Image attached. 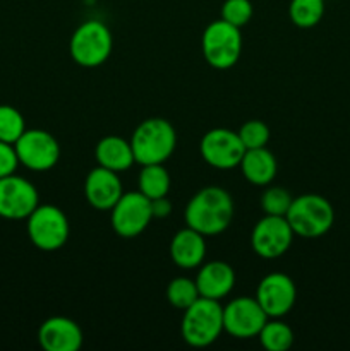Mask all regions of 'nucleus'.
Returning a JSON list of instances; mask_svg holds the SVG:
<instances>
[{
  "instance_id": "1",
  "label": "nucleus",
  "mask_w": 350,
  "mask_h": 351,
  "mask_svg": "<svg viewBox=\"0 0 350 351\" xmlns=\"http://www.w3.org/2000/svg\"><path fill=\"white\" fill-rule=\"evenodd\" d=\"M233 218L232 195L218 185H208L192 195L184 211L185 225L205 237L220 235Z\"/></svg>"
},
{
  "instance_id": "2",
  "label": "nucleus",
  "mask_w": 350,
  "mask_h": 351,
  "mask_svg": "<svg viewBox=\"0 0 350 351\" xmlns=\"http://www.w3.org/2000/svg\"><path fill=\"white\" fill-rule=\"evenodd\" d=\"M134 160L139 165L165 163L177 146V132L168 120L151 117L143 120L130 137Z\"/></svg>"
},
{
  "instance_id": "3",
  "label": "nucleus",
  "mask_w": 350,
  "mask_h": 351,
  "mask_svg": "<svg viewBox=\"0 0 350 351\" xmlns=\"http://www.w3.org/2000/svg\"><path fill=\"white\" fill-rule=\"evenodd\" d=\"M184 341L194 348L213 345L223 332V307L220 300L199 297L184 311L180 322Z\"/></svg>"
},
{
  "instance_id": "4",
  "label": "nucleus",
  "mask_w": 350,
  "mask_h": 351,
  "mask_svg": "<svg viewBox=\"0 0 350 351\" xmlns=\"http://www.w3.org/2000/svg\"><path fill=\"white\" fill-rule=\"evenodd\" d=\"M285 218L290 223L295 235L318 239L331 230L335 223V209L323 195L304 194L292 201Z\"/></svg>"
},
{
  "instance_id": "5",
  "label": "nucleus",
  "mask_w": 350,
  "mask_h": 351,
  "mask_svg": "<svg viewBox=\"0 0 350 351\" xmlns=\"http://www.w3.org/2000/svg\"><path fill=\"white\" fill-rule=\"evenodd\" d=\"M113 48V38L106 24L102 21H84L72 33L69 50L72 60L86 69L100 67L108 60Z\"/></svg>"
},
{
  "instance_id": "6",
  "label": "nucleus",
  "mask_w": 350,
  "mask_h": 351,
  "mask_svg": "<svg viewBox=\"0 0 350 351\" xmlns=\"http://www.w3.org/2000/svg\"><path fill=\"white\" fill-rule=\"evenodd\" d=\"M202 57L216 71H226L239 62L242 53L240 27L226 21H213L202 33Z\"/></svg>"
},
{
  "instance_id": "7",
  "label": "nucleus",
  "mask_w": 350,
  "mask_h": 351,
  "mask_svg": "<svg viewBox=\"0 0 350 351\" xmlns=\"http://www.w3.org/2000/svg\"><path fill=\"white\" fill-rule=\"evenodd\" d=\"M27 237L36 249L54 252L62 249L69 239V219L60 208L51 204H38L26 218Z\"/></svg>"
},
{
  "instance_id": "8",
  "label": "nucleus",
  "mask_w": 350,
  "mask_h": 351,
  "mask_svg": "<svg viewBox=\"0 0 350 351\" xmlns=\"http://www.w3.org/2000/svg\"><path fill=\"white\" fill-rule=\"evenodd\" d=\"M110 223L113 232L124 239H134L141 235L153 219L151 211V199H148L143 192H126L113 206Z\"/></svg>"
},
{
  "instance_id": "9",
  "label": "nucleus",
  "mask_w": 350,
  "mask_h": 351,
  "mask_svg": "<svg viewBox=\"0 0 350 351\" xmlns=\"http://www.w3.org/2000/svg\"><path fill=\"white\" fill-rule=\"evenodd\" d=\"M19 165L33 171L51 170L60 158V146L50 132L41 129L24 130L14 144Z\"/></svg>"
},
{
  "instance_id": "10",
  "label": "nucleus",
  "mask_w": 350,
  "mask_h": 351,
  "mask_svg": "<svg viewBox=\"0 0 350 351\" xmlns=\"http://www.w3.org/2000/svg\"><path fill=\"white\" fill-rule=\"evenodd\" d=\"M294 235V230L285 216L266 215L254 225L250 247L263 259H278L288 252Z\"/></svg>"
},
{
  "instance_id": "11",
  "label": "nucleus",
  "mask_w": 350,
  "mask_h": 351,
  "mask_svg": "<svg viewBox=\"0 0 350 351\" xmlns=\"http://www.w3.org/2000/svg\"><path fill=\"white\" fill-rule=\"evenodd\" d=\"M40 204L36 187L24 177L12 173L0 178V218L26 219Z\"/></svg>"
},
{
  "instance_id": "12",
  "label": "nucleus",
  "mask_w": 350,
  "mask_h": 351,
  "mask_svg": "<svg viewBox=\"0 0 350 351\" xmlns=\"http://www.w3.org/2000/svg\"><path fill=\"white\" fill-rule=\"evenodd\" d=\"M268 319L256 297L233 298L223 307V331L237 339H249L259 335Z\"/></svg>"
},
{
  "instance_id": "13",
  "label": "nucleus",
  "mask_w": 350,
  "mask_h": 351,
  "mask_svg": "<svg viewBox=\"0 0 350 351\" xmlns=\"http://www.w3.org/2000/svg\"><path fill=\"white\" fill-rule=\"evenodd\" d=\"M199 151H201L202 160L209 167L218 168V170H230V168L239 167L246 147L239 134L230 129L216 127L202 136Z\"/></svg>"
},
{
  "instance_id": "14",
  "label": "nucleus",
  "mask_w": 350,
  "mask_h": 351,
  "mask_svg": "<svg viewBox=\"0 0 350 351\" xmlns=\"http://www.w3.org/2000/svg\"><path fill=\"white\" fill-rule=\"evenodd\" d=\"M297 288L290 276L283 273H271L259 281L256 290V300L270 319H280L287 315L295 305Z\"/></svg>"
},
{
  "instance_id": "15",
  "label": "nucleus",
  "mask_w": 350,
  "mask_h": 351,
  "mask_svg": "<svg viewBox=\"0 0 350 351\" xmlns=\"http://www.w3.org/2000/svg\"><path fill=\"white\" fill-rule=\"evenodd\" d=\"M122 180L117 171L96 167L88 173L84 182L86 201L98 211H110L122 197Z\"/></svg>"
},
{
  "instance_id": "16",
  "label": "nucleus",
  "mask_w": 350,
  "mask_h": 351,
  "mask_svg": "<svg viewBox=\"0 0 350 351\" xmlns=\"http://www.w3.org/2000/svg\"><path fill=\"white\" fill-rule=\"evenodd\" d=\"M82 331L78 322L55 315L38 329V341L47 351H78L82 346Z\"/></svg>"
},
{
  "instance_id": "17",
  "label": "nucleus",
  "mask_w": 350,
  "mask_h": 351,
  "mask_svg": "<svg viewBox=\"0 0 350 351\" xmlns=\"http://www.w3.org/2000/svg\"><path fill=\"white\" fill-rule=\"evenodd\" d=\"M199 295L211 300H222L235 287V271L223 261L205 264L196 276Z\"/></svg>"
},
{
  "instance_id": "18",
  "label": "nucleus",
  "mask_w": 350,
  "mask_h": 351,
  "mask_svg": "<svg viewBox=\"0 0 350 351\" xmlns=\"http://www.w3.org/2000/svg\"><path fill=\"white\" fill-rule=\"evenodd\" d=\"M206 257L205 235L192 228H184L174 235L170 242V259L182 269H194Z\"/></svg>"
},
{
  "instance_id": "19",
  "label": "nucleus",
  "mask_w": 350,
  "mask_h": 351,
  "mask_svg": "<svg viewBox=\"0 0 350 351\" xmlns=\"http://www.w3.org/2000/svg\"><path fill=\"white\" fill-rule=\"evenodd\" d=\"M240 170L244 178L249 184L264 187L273 182L277 177L278 165L277 158L266 147H257V149H246L242 160H240Z\"/></svg>"
},
{
  "instance_id": "20",
  "label": "nucleus",
  "mask_w": 350,
  "mask_h": 351,
  "mask_svg": "<svg viewBox=\"0 0 350 351\" xmlns=\"http://www.w3.org/2000/svg\"><path fill=\"white\" fill-rule=\"evenodd\" d=\"M95 158L98 161L100 167L108 168V170L126 171L132 167L134 153L130 141L122 139L119 136H106L96 144L95 147Z\"/></svg>"
},
{
  "instance_id": "21",
  "label": "nucleus",
  "mask_w": 350,
  "mask_h": 351,
  "mask_svg": "<svg viewBox=\"0 0 350 351\" xmlns=\"http://www.w3.org/2000/svg\"><path fill=\"white\" fill-rule=\"evenodd\" d=\"M139 192H143L148 199L165 197L170 191V175L163 163L144 165L139 173Z\"/></svg>"
},
{
  "instance_id": "22",
  "label": "nucleus",
  "mask_w": 350,
  "mask_h": 351,
  "mask_svg": "<svg viewBox=\"0 0 350 351\" xmlns=\"http://www.w3.org/2000/svg\"><path fill=\"white\" fill-rule=\"evenodd\" d=\"M257 338L264 350L287 351L294 343V332H292L290 326L281 322L280 319H268Z\"/></svg>"
},
{
  "instance_id": "23",
  "label": "nucleus",
  "mask_w": 350,
  "mask_h": 351,
  "mask_svg": "<svg viewBox=\"0 0 350 351\" xmlns=\"http://www.w3.org/2000/svg\"><path fill=\"white\" fill-rule=\"evenodd\" d=\"M288 16L292 23L302 29L318 26L325 16V0H292Z\"/></svg>"
},
{
  "instance_id": "24",
  "label": "nucleus",
  "mask_w": 350,
  "mask_h": 351,
  "mask_svg": "<svg viewBox=\"0 0 350 351\" xmlns=\"http://www.w3.org/2000/svg\"><path fill=\"white\" fill-rule=\"evenodd\" d=\"M199 297H201V295H199L196 280L192 281L185 276L174 278L167 287V300L170 302L172 307L180 308V311H185V308H187L189 305L194 304Z\"/></svg>"
},
{
  "instance_id": "25",
  "label": "nucleus",
  "mask_w": 350,
  "mask_h": 351,
  "mask_svg": "<svg viewBox=\"0 0 350 351\" xmlns=\"http://www.w3.org/2000/svg\"><path fill=\"white\" fill-rule=\"evenodd\" d=\"M26 130L23 113L10 105H0V141L16 144Z\"/></svg>"
},
{
  "instance_id": "26",
  "label": "nucleus",
  "mask_w": 350,
  "mask_h": 351,
  "mask_svg": "<svg viewBox=\"0 0 350 351\" xmlns=\"http://www.w3.org/2000/svg\"><path fill=\"white\" fill-rule=\"evenodd\" d=\"M292 201L294 197L285 189L268 187L261 195V209L264 211V215L287 216Z\"/></svg>"
},
{
  "instance_id": "27",
  "label": "nucleus",
  "mask_w": 350,
  "mask_h": 351,
  "mask_svg": "<svg viewBox=\"0 0 350 351\" xmlns=\"http://www.w3.org/2000/svg\"><path fill=\"white\" fill-rule=\"evenodd\" d=\"M237 134H239L246 149L266 147L268 141H270V129L261 120H249L237 130Z\"/></svg>"
},
{
  "instance_id": "28",
  "label": "nucleus",
  "mask_w": 350,
  "mask_h": 351,
  "mask_svg": "<svg viewBox=\"0 0 350 351\" xmlns=\"http://www.w3.org/2000/svg\"><path fill=\"white\" fill-rule=\"evenodd\" d=\"M253 12V3L249 0H225L222 5V19L235 27L246 26Z\"/></svg>"
},
{
  "instance_id": "29",
  "label": "nucleus",
  "mask_w": 350,
  "mask_h": 351,
  "mask_svg": "<svg viewBox=\"0 0 350 351\" xmlns=\"http://www.w3.org/2000/svg\"><path fill=\"white\" fill-rule=\"evenodd\" d=\"M17 167H19V158L14 144L0 141V178L16 173Z\"/></svg>"
},
{
  "instance_id": "30",
  "label": "nucleus",
  "mask_w": 350,
  "mask_h": 351,
  "mask_svg": "<svg viewBox=\"0 0 350 351\" xmlns=\"http://www.w3.org/2000/svg\"><path fill=\"white\" fill-rule=\"evenodd\" d=\"M151 211H153V219L168 218L172 213V202L168 201L167 195L160 199H153V201H151Z\"/></svg>"
}]
</instances>
